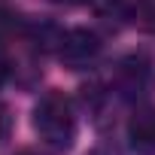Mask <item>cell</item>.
Returning <instances> with one entry per match:
<instances>
[{
	"mask_svg": "<svg viewBox=\"0 0 155 155\" xmlns=\"http://www.w3.org/2000/svg\"><path fill=\"white\" fill-rule=\"evenodd\" d=\"M34 128L49 146H55V149L70 146V140L76 134V116H73L70 97L64 91H46L34 110Z\"/></svg>",
	"mask_w": 155,
	"mask_h": 155,
	"instance_id": "6da1fadb",
	"label": "cell"
},
{
	"mask_svg": "<svg viewBox=\"0 0 155 155\" xmlns=\"http://www.w3.org/2000/svg\"><path fill=\"white\" fill-rule=\"evenodd\" d=\"M97 52H101V40H97L91 31H82V28L64 34V40H61V58H64L67 64H73V67L88 64Z\"/></svg>",
	"mask_w": 155,
	"mask_h": 155,
	"instance_id": "7a4b0ae2",
	"label": "cell"
},
{
	"mask_svg": "<svg viewBox=\"0 0 155 155\" xmlns=\"http://www.w3.org/2000/svg\"><path fill=\"white\" fill-rule=\"evenodd\" d=\"M128 140L137 152L155 155V110H140L128 122Z\"/></svg>",
	"mask_w": 155,
	"mask_h": 155,
	"instance_id": "3957f363",
	"label": "cell"
},
{
	"mask_svg": "<svg viewBox=\"0 0 155 155\" xmlns=\"http://www.w3.org/2000/svg\"><path fill=\"white\" fill-rule=\"evenodd\" d=\"M6 134H9V110L0 104V143L6 140Z\"/></svg>",
	"mask_w": 155,
	"mask_h": 155,
	"instance_id": "277c9868",
	"label": "cell"
},
{
	"mask_svg": "<svg viewBox=\"0 0 155 155\" xmlns=\"http://www.w3.org/2000/svg\"><path fill=\"white\" fill-rule=\"evenodd\" d=\"M3 79H6V58L0 55V82H3Z\"/></svg>",
	"mask_w": 155,
	"mask_h": 155,
	"instance_id": "5b68a950",
	"label": "cell"
}]
</instances>
